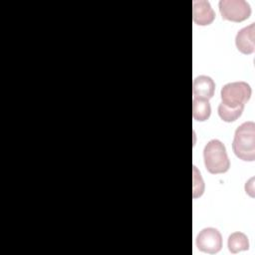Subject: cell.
<instances>
[{"label": "cell", "mask_w": 255, "mask_h": 255, "mask_svg": "<svg viewBox=\"0 0 255 255\" xmlns=\"http://www.w3.org/2000/svg\"><path fill=\"white\" fill-rule=\"evenodd\" d=\"M192 18L195 24L206 26L215 19V12L206 0H195L192 2Z\"/></svg>", "instance_id": "cell-6"}, {"label": "cell", "mask_w": 255, "mask_h": 255, "mask_svg": "<svg viewBox=\"0 0 255 255\" xmlns=\"http://www.w3.org/2000/svg\"><path fill=\"white\" fill-rule=\"evenodd\" d=\"M211 107L208 100L193 98L192 100V117L195 121L204 122L209 119Z\"/></svg>", "instance_id": "cell-10"}, {"label": "cell", "mask_w": 255, "mask_h": 255, "mask_svg": "<svg viewBox=\"0 0 255 255\" xmlns=\"http://www.w3.org/2000/svg\"><path fill=\"white\" fill-rule=\"evenodd\" d=\"M193 197H199L202 195L204 190V184L203 180L200 176V173L198 172L196 166H193Z\"/></svg>", "instance_id": "cell-12"}, {"label": "cell", "mask_w": 255, "mask_h": 255, "mask_svg": "<svg viewBox=\"0 0 255 255\" xmlns=\"http://www.w3.org/2000/svg\"><path fill=\"white\" fill-rule=\"evenodd\" d=\"M218 7L222 18L231 22H242L251 15V6L245 0H220Z\"/></svg>", "instance_id": "cell-4"}, {"label": "cell", "mask_w": 255, "mask_h": 255, "mask_svg": "<svg viewBox=\"0 0 255 255\" xmlns=\"http://www.w3.org/2000/svg\"><path fill=\"white\" fill-rule=\"evenodd\" d=\"M197 248L207 254H215L222 248L221 233L213 227L202 229L196 237Z\"/></svg>", "instance_id": "cell-5"}, {"label": "cell", "mask_w": 255, "mask_h": 255, "mask_svg": "<svg viewBox=\"0 0 255 255\" xmlns=\"http://www.w3.org/2000/svg\"><path fill=\"white\" fill-rule=\"evenodd\" d=\"M232 149L239 159L244 161L255 160V124L253 122H245L236 128Z\"/></svg>", "instance_id": "cell-1"}, {"label": "cell", "mask_w": 255, "mask_h": 255, "mask_svg": "<svg viewBox=\"0 0 255 255\" xmlns=\"http://www.w3.org/2000/svg\"><path fill=\"white\" fill-rule=\"evenodd\" d=\"M227 247L228 250L232 254H236L240 251L248 250L249 249V240L246 234L243 232H233L229 235L227 240Z\"/></svg>", "instance_id": "cell-9"}, {"label": "cell", "mask_w": 255, "mask_h": 255, "mask_svg": "<svg viewBox=\"0 0 255 255\" xmlns=\"http://www.w3.org/2000/svg\"><path fill=\"white\" fill-rule=\"evenodd\" d=\"M203 159L207 171L212 174L224 173L230 167L225 145L219 139H211L205 144Z\"/></svg>", "instance_id": "cell-2"}, {"label": "cell", "mask_w": 255, "mask_h": 255, "mask_svg": "<svg viewBox=\"0 0 255 255\" xmlns=\"http://www.w3.org/2000/svg\"><path fill=\"white\" fill-rule=\"evenodd\" d=\"M251 87L246 82H232L224 85L220 91L221 103L229 108L244 107L251 97Z\"/></svg>", "instance_id": "cell-3"}, {"label": "cell", "mask_w": 255, "mask_h": 255, "mask_svg": "<svg viewBox=\"0 0 255 255\" xmlns=\"http://www.w3.org/2000/svg\"><path fill=\"white\" fill-rule=\"evenodd\" d=\"M244 107H238V108H229L222 103L219 104L217 113L220 119L226 123H231L236 121L243 113Z\"/></svg>", "instance_id": "cell-11"}, {"label": "cell", "mask_w": 255, "mask_h": 255, "mask_svg": "<svg viewBox=\"0 0 255 255\" xmlns=\"http://www.w3.org/2000/svg\"><path fill=\"white\" fill-rule=\"evenodd\" d=\"M215 92L214 81L205 75L196 77L192 84V94L193 98L209 100L213 97Z\"/></svg>", "instance_id": "cell-8"}, {"label": "cell", "mask_w": 255, "mask_h": 255, "mask_svg": "<svg viewBox=\"0 0 255 255\" xmlns=\"http://www.w3.org/2000/svg\"><path fill=\"white\" fill-rule=\"evenodd\" d=\"M255 23L240 29L235 37V45L239 52L245 55L252 54L255 50Z\"/></svg>", "instance_id": "cell-7"}]
</instances>
